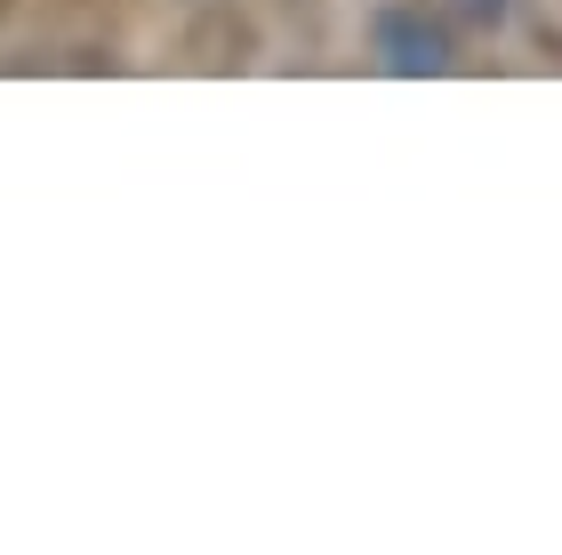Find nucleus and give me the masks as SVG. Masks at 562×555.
Returning a JSON list of instances; mask_svg holds the SVG:
<instances>
[{
  "instance_id": "nucleus-1",
  "label": "nucleus",
  "mask_w": 562,
  "mask_h": 555,
  "mask_svg": "<svg viewBox=\"0 0 562 555\" xmlns=\"http://www.w3.org/2000/svg\"><path fill=\"white\" fill-rule=\"evenodd\" d=\"M370 48H378V65H386V73H402V81H442V73L458 65L450 33L426 9H378L370 16Z\"/></svg>"
}]
</instances>
